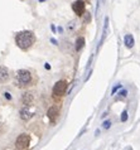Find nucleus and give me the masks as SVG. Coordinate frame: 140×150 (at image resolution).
<instances>
[{
	"label": "nucleus",
	"mask_w": 140,
	"mask_h": 150,
	"mask_svg": "<svg viewBox=\"0 0 140 150\" xmlns=\"http://www.w3.org/2000/svg\"><path fill=\"white\" fill-rule=\"evenodd\" d=\"M30 145V136L28 134H22L18 136L15 141V146L18 150H27Z\"/></svg>",
	"instance_id": "3"
},
{
	"label": "nucleus",
	"mask_w": 140,
	"mask_h": 150,
	"mask_svg": "<svg viewBox=\"0 0 140 150\" xmlns=\"http://www.w3.org/2000/svg\"><path fill=\"white\" fill-rule=\"evenodd\" d=\"M86 1L85 0H76L75 3L72 4V9L76 13L77 16H81L85 14V8H86Z\"/></svg>",
	"instance_id": "5"
},
{
	"label": "nucleus",
	"mask_w": 140,
	"mask_h": 150,
	"mask_svg": "<svg viewBox=\"0 0 140 150\" xmlns=\"http://www.w3.org/2000/svg\"><path fill=\"white\" fill-rule=\"evenodd\" d=\"M126 120H127V112H126V111H124V112L121 114V121L124 122V121H126Z\"/></svg>",
	"instance_id": "13"
},
{
	"label": "nucleus",
	"mask_w": 140,
	"mask_h": 150,
	"mask_svg": "<svg viewBox=\"0 0 140 150\" xmlns=\"http://www.w3.org/2000/svg\"><path fill=\"white\" fill-rule=\"evenodd\" d=\"M33 112L29 110V106H25L23 107L22 110H20V117H22V120H24V121H28V120H30L33 117Z\"/></svg>",
	"instance_id": "7"
},
{
	"label": "nucleus",
	"mask_w": 140,
	"mask_h": 150,
	"mask_svg": "<svg viewBox=\"0 0 140 150\" xmlns=\"http://www.w3.org/2000/svg\"><path fill=\"white\" fill-rule=\"evenodd\" d=\"M66 92H67V82L64 80H61L54 83V86H53V95H54L56 97H61V96H63Z\"/></svg>",
	"instance_id": "4"
},
{
	"label": "nucleus",
	"mask_w": 140,
	"mask_h": 150,
	"mask_svg": "<svg viewBox=\"0 0 140 150\" xmlns=\"http://www.w3.org/2000/svg\"><path fill=\"white\" fill-rule=\"evenodd\" d=\"M124 43H125V45H126V48L131 49V48L134 47V43H135L134 37L131 35V34H126V35L124 37Z\"/></svg>",
	"instance_id": "11"
},
{
	"label": "nucleus",
	"mask_w": 140,
	"mask_h": 150,
	"mask_svg": "<svg viewBox=\"0 0 140 150\" xmlns=\"http://www.w3.org/2000/svg\"><path fill=\"white\" fill-rule=\"evenodd\" d=\"M33 100H34V97H33V95L30 92H25L22 96V103L24 106H30L33 103Z\"/></svg>",
	"instance_id": "9"
},
{
	"label": "nucleus",
	"mask_w": 140,
	"mask_h": 150,
	"mask_svg": "<svg viewBox=\"0 0 140 150\" xmlns=\"http://www.w3.org/2000/svg\"><path fill=\"white\" fill-rule=\"evenodd\" d=\"M83 45H85V39L82 38V37H80V38H77V39H76L75 47H76V51H77V52H80L81 49L83 48Z\"/></svg>",
	"instance_id": "12"
},
{
	"label": "nucleus",
	"mask_w": 140,
	"mask_h": 150,
	"mask_svg": "<svg viewBox=\"0 0 140 150\" xmlns=\"http://www.w3.org/2000/svg\"><path fill=\"white\" fill-rule=\"evenodd\" d=\"M58 115H59V107H57V106L49 107L48 111H47V116H48L49 121H51L52 124L56 122V120H57V117H58Z\"/></svg>",
	"instance_id": "6"
},
{
	"label": "nucleus",
	"mask_w": 140,
	"mask_h": 150,
	"mask_svg": "<svg viewBox=\"0 0 140 150\" xmlns=\"http://www.w3.org/2000/svg\"><path fill=\"white\" fill-rule=\"evenodd\" d=\"M32 73L27 69H19L16 72V83L20 87H27L32 85Z\"/></svg>",
	"instance_id": "2"
},
{
	"label": "nucleus",
	"mask_w": 140,
	"mask_h": 150,
	"mask_svg": "<svg viewBox=\"0 0 140 150\" xmlns=\"http://www.w3.org/2000/svg\"><path fill=\"white\" fill-rule=\"evenodd\" d=\"M119 95H120L121 97H126L127 96V90H121L120 92H119Z\"/></svg>",
	"instance_id": "14"
},
{
	"label": "nucleus",
	"mask_w": 140,
	"mask_h": 150,
	"mask_svg": "<svg viewBox=\"0 0 140 150\" xmlns=\"http://www.w3.org/2000/svg\"><path fill=\"white\" fill-rule=\"evenodd\" d=\"M107 30H109V18L106 16L105 18V25H104V30H102V37H101V40H100V44H98V49L101 48L102 43H104V40L106 38V34H107Z\"/></svg>",
	"instance_id": "10"
},
{
	"label": "nucleus",
	"mask_w": 140,
	"mask_h": 150,
	"mask_svg": "<svg viewBox=\"0 0 140 150\" xmlns=\"http://www.w3.org/2000/svg\"><path fill=\"white\" fill-rule=\"evenodd\" d=\"M5 97L8 98V100H10L11 97H10V95H9V92H5Z\"/></svg>",
	"instance_id": "17"
},
{
	"label": "nucleus",
	"mask_w": 140,
	"mask_h": 150,
	"mask_svg": "<svg viewBox=\"0 0 140 150\" xmlns=\"http://www.w3.org/2000/svg\"><path fill=\"white\" fill-rule=\"evenodd\" d=\"M15 43L16 45L23 49V51H28L33 47V44L35 43V35L32 30H23L16 33L15 35Z\"/></svg>",
	"instance_id": "1"
},
{
	"label": "nucleus",
	"mask_w": 140,
	"mask_h": 150,
	"mask_svg": "<svg viewBox=\"0 0 140 150\" xmlns=\"http://www.w3.org/2000/svg\"><path fill=\"white\" fill-rule=\"evenodd\" d=\"M120 87H121V85H117L116 87H114V88H112V95H114L115 92H116V91H117L119 88H120Z\"/></svg>",
	"instance_id": "16"
},
{
	"label": "nucleus",
	"mask_w": 140,
	"mask_h": 150,
	"mask_svg": "<svg viewBox=\"0 0 140 150\" xmlns=\"http://www.w3.org/2000/svg\"><path fill=\"white\" fill-rule=\"evenodd\" d=\"M85 1H86V3H90V0H85Z\"/></svg>",
	"instance_id": "18"
},
{
	"label": "nucleus",
	"mask_w": 140,
	"mask_h": 150,
	"mask_svg": "<svg viewBox=\"0 0 140 150\" xmlns=\"http://www.w3.org/2000/svg\"><path fill=\"white\" fill-rule=\"evenodd\" d=\"M110 126H111V121H109V120L104 122V129H109Z\"/></svg>",
	"instance_id": "15"
},
{
	"label": "nucleus",
	"mask_w": 140,
	"mask_h": 150,
	"mask_svg": "<svg viewBox=\"0 0 140 150\" xmlns=\"http://www.w3.org/2000/svg\"><path fill=\"white\" fill-rule=\"evenodd\" d=\"M10 77V73H9V69H8L5 66H0V83H4L9 80Z\"/></svg>",
	"instance_id": "8"
}]
</instances>
